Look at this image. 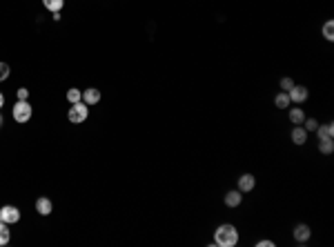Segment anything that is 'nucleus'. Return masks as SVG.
I'll return each mask as SVG.
<instances>
[{
	"instance_id": "f257e3e1",
	"label": "nucleus",
	"mask_w": 334,
	"mask_h": 247,
	"mask_svg": "<svg viewBox=\"0 0 334 247\" xmlns=\"http://www.w3.org/2000/svg\"><path fill=\"white\" fill-rule=\"evenodd\" d=\"M238 229L232 223H221L214 229V245L216 247H236L238 245Z\"/></svg>"
},
{
	"instance_id": "f03ea898",
	"label": "nucleus",
	"mask_w": 334,
	"mask_h": 247,
	"mask_svg": "<svg viewBox=\"0 0 334 247\" xmlns=\"http://www.w3.org/2000/svg\"><path fill=\"white\" fill-rule=\"evenodd\" d=\"M31 114H34V107L29 105V100H16L14 109H11V118H14L18 125L31 121Z\"/></svg>"
},
{
	"instance_id": "7ed1b4c3",
	"label": "nucleus",
	"mask_w": 334,
	"mask_h": 247,
	"mask_svg": "<svg viewBox=\"0 0 334 247\" xmlns=\"http://www.w3.org/2000/svg\"><path fill=\"white\" fill-rule=\"evenodd\" d=\"M67 118H69V123H72V125H80V123H85L89 118V105H85L82 100L74 102V105L69 107Z\"/></svg>"
},
{
	"instance_id": "20e7f679",
	"label": "nucleus",
	"mask_w": 334,
	"mask_h": 247,
	"mask_svg": "<svg viewBox=\"0 0 334 247\" xmlns=\"http://www.w3.org/2000/svg\"><path fill=\"white\" fill-rule=\"evenodd\" d=\"M0 218H2L7 225H14L20 221V209L16 207V205H2V207H0Z\"/></svg>"
},
{
	"instance_id": "39448f33",
	"label": "nucleus",
	"mask_w": 334,
	"mask_h": 247,
	"mask_svg": "<svg viewBox=\"0 0 334 247\" xmlns=\"http://www.w3.org/2000/svg\"><path fill=\"white\" fill-rule=\"evenodd\" d=\"M287 96H290V100L294 102V105H303V102L310 98V89L303 87V85H294V87L287 92Z\"/></svg>"
},
{
	"instance_id": "423d86ee",
	"label": "nucleus",
	"mask_w": 334,
	"mask_h": 247,
	"mask_svg": "<svg viewBox=\"0 0 334 247\" xmlns=\"http://www.w3.org/2000/svg\"><path fill=\"white\" fill-rule=\"evenodd\" d=\"M292 236H294V241L299 243V245H303V243H308L310 241V236H312V229H310V225H305V223H299L294 227V232H292Z\"/></svg>"
},
{
	"instance_id": "0eeeda50",
	"label": "nucleus",
	"mask_w": 334,
	"mask_h": 247,
	"mask_svg": "<svg viewBox=\"0 0 334 247\" xmlns=\"http://www.w3.org/2000/svg\"><path fill=\"white\" fill-rule=\"evenodd\" d=\"M257 187V178H254V174H241L238 176V192H243V194H250L252 189Z\"/></svg>"
},
{
	"instance_id": "6e6552de",
	"label": "nucleus",
	"mask_w": 334,
	"mask_h": 247,
	"mask_svg": "<svg viewBox=\"0 0 334 247\" xmlns=\"http://www.w3.org/2000/svg\"><path fill=\"white\" fill-rule=\"evenodd\" d=\"M290 138H292V143H294L296 147H301V145L308 143V131L303 129V125H294L292 127V131H290Z\"/></svg>"
},
{
	"instance_id": "1a4fd4ad",
	"label": "nucleus",
	"mask_w": 334,
	"mask_h": 247,
	"mask_svg": "<svg viewBox=\"0 0 334 247\" xmlns=\"http://www.w3.org/2000/svg\"><path fill=\"white\" fill-rule=\"evenodd\" d=\"M36 212L40 214V216H49V214L53 212V203L49 196H40V198H36Z\"/></svg>"
},
{
	"instance_id": "9d476101",
	"label": "nucleus",
	"mask_w": 334,
	"mask_h": 247,
	"mask_svg": "<svg viewBox=\"0 0 334 247\" xmlns=\"http://www.w3.org/2000/svg\"><path fill=\"white\" fill-rule=\"evenodd\" d=\"M223 203H225V207H238V205L243 203V192H238V189H230L228 194H225V198H223Z\"/></svg>"
},
{
	"instance_id": "9b49d317",
	"label": "nucleus",
	"mask_w": 334,
	"mask_h": 247,
	"mask_svg": "<svg viewBox=\"0 0 334 247\" xmlns=\"http://www.w3.org/2000/svg\"><path fill=\"white\" fill-rule=\"evenodd\" d=\"M316 136H319V141H330V138H334V123L328 121V123H323V125L319 123Z\"/></svg>"
},
{
	"instance_id": "f8f14e48",
	"label": "nucleus",
	"mask_w": 334,
	"mask_h": 247,
	"mask_svg": "<svg viewBox=\"0 0 334 247\" xmlns=\"http://www.w3.org/2000/svg\"><path fill=\"white\" fill-rule=\"evenodd\" d=\"M101 89H96V87H89V89H85V92H82V102H85V105H98V102H101Z\"/></svg>"
},
{
	"instance_id": "ddd939ff",
	"label": "nucleus",
	"mask_w": 334,
	"mask_h": 247,
	"mask_svg": "<svg viewBox=\"0 0 334 247\" xmlns=\"http://www.w3.org/2000/svg\"><path fill=\"white\" fill-rule=\"evenodd\" d=\"M287 118H290L292 125H303V121H305L303 107H290V112H287Z\"/></svg>"
},
{
	"instance_id": "4468645a",
	"label": "nucleus",
	"mask_w": 334,
	"mask_h": 247,
	"mask_svg": "<svg viewBox=\"0 0 334 247\" xmlns=\"http://www.w3.org/2000/svg\"><path fill=\"white\" fill-rule=\"evenodd\" d=\"M9 241H11V232H9V225L0 218V247H5V245H9Z\"/></svg>"
},
{
	"instance_id": "2eb2a0df",
	"label": "nucleus",
	"mask_w": 334,
	"mask_h": 247,
	"mask_svg": "<svg viewBox=\"0 0 334 247\" xmlns=\"http://www.w3.org/2000/svg\"><path fill=\"white\" fill-rule=\"evenodd\" d=\"M292 100L290 96H287V92H281V94H276L274 96V107L276 109H285V107H290Z\"/></svg>"
},
{
	"instance_id": "dca6fc26",
	"label": "nucleus",
	"mask_w": 334,
	"mask_h": 247,
	"mask_svg": "<svg viewBox=\"0 0 334 247\" xmlns=\"http://www.w3.org/2000/svg\"><path fill=\"white\" fill-rule=\"evenodd\" d=\"M321 34H323V38L328 40V43H332L334 40V20H325L323 27H321Z\"/></svg>"
},
{
	"instance_id": "f3484780",
	"label": "nucleus",
	"mask_w": 334,
	"mask_h": 247,
	"mask_svg": "<svg viewBox=\"0 0 334 247\" xmlns=\"http://www.w3.org/2000/svg\"><path fill=\"white\" fill-rule=\"evenodd\" d=\"M43 7L47 11H63V7H65V0H43Z\"/></svg>"
},
{
	"instance_id": "a211bd4d",
	"label": "nucleus",
	"mask_w": 334,
	"mask_h": 247,
	"mask_svg": "<svg viewBox=\"0 0 334 247\" xmlns=\"http://www.w3.org/2000/svg\"><path fill=\"white\" fill-rule=\"evenodd\" d=\"M319 151L325 156H330L334 151V138H330V141H319Z\"/></svg>"
},
{
	"instance_id": "6ab92c4d",
	"label": "nucleus",
	"mask_w": 334,
	"mask_h": 247,
	"mask_svg": "<svg viewBox=\"0 0 334 247\" xmlns=\"http://www.w3.org/2000/svg\"><path fill=\"white\" fill-rule=\"evenodd\" d=\"M67 100H69V105H74V102L82 100V92H80V89H76V87L67 89Z\"/></svg>"
},
{
	"instance_id": "aec40b11",
	"label": "nucleus",
	"mask_w": 334,
	"mask_h": 247,
	"mask_svg": "<svg viewBox=\"0 0 334 247\" xmlns=\"http://www.w3.org/2000/svg\"><path fill=\"white\" fill-rule=\"evenodd\" d=\"M316 127H319V121L316 118H308L305 116V121H303V129L310 134V131H316Z\"/></svg>"
},
{
	"instance_id": "412c9836",
	"label": "nucleus",
	"mask_w": 334,
	"mask_h": 247,
	"mask_svg": "<svg viewBox=\"0 0 334 247\" xmlns=\"http://www.w3.org/2000/svg\"><path fill=\"white\" fill-rule=\"evenodd\" d=\"M9 74H11L9 65H7V63H2V60H0V82H5L7 78H9Z\"/></svg>"
},
{
	"instance_id": "4be33fe9",
	"label": "nucleus",
	"mask_w": 334,
	"mask_h": 247,
	"mask_svg": "<svg viewBox=\"0 0 334 247\" xmlns=\"http://www.w3.org/2000/svg\"><path fill=\"white\" fill-rule=\"evenodd\" d=\"M279 85H281L283 92H290V89L294 87V80H292L290 76H285V78H281V82H279Z\"/></svg>"
},
{
	"instance_id": "5701e85b",
	"label": "nucleus",
	"mask_w": 334,
	"mask_h": 247,
	"mask_svg": "<svg viewBox=\"0 0 334 247\" xmlns=\"http://www.w3.org/2000/svg\"><path fill=\"white\" fill-rule=\"evenodd\" d=\"M16 98H18V100H29V89H27V87H18V89H16Z\"/></svg>"
},
{
	"instance_id": "b1692460",
	"label": "nucleus",
	"mask_w": 334,
	"mask_h": 247,
	"mask_svg": "<svg viewBox=\"0 0 334 247\" xmlns=\"http://www.w3.org/2000/svg\"><path fill=\"white\" fill-rule=\"evenodd\" d=\"M257 245H258V247H274L276 243H274V241H267V238H263V241H258Z\"/></svg>"
},
{
	"instance_id": "393cba45",
	"label": "nucleus",
	"mask_w": 334,
	"mask_h": 247,
	"mask_svg": "<svg viewBox=\"0 0 334 247\" xmlns=\"http://www.w3.org/2000/svg\"><path fill=\"white\" fill-rule=\"evenodd\" d=\"M2 107H5V94L0 92V112H2Z\"/></svg>"
},
{
	"instance_id": "a878e982",
	"label": "nucleus",
	"mask_w": 334,
	"mask_h": 247,
	"mask_svg": "<svg viewBox=\"0 0 334 247\" xmlns=\"http://www.w3.org/2000/svg\"><path fill=\"white\" fill-rule=\"evenodd\" d=\"M51 18H53V20H60V18H63V16H60V11H53V14H51Z\"/></svg>"
},
{
	"instance_id": "bb28decb",
	"label": "nucleus",
	"mask_w": 334,
	"mask_h": 247,
	"mask_svg": "<svg viewBox=\"0 0 334 247\" xmlns=\"http://www.w3.org/2000/svg\"><path fill=\"white\" fill-rule=\"evenodd\" d=\"M2 123H5V118H2V112H0V127H2Z\"/></svg>"
}]
</instances>
